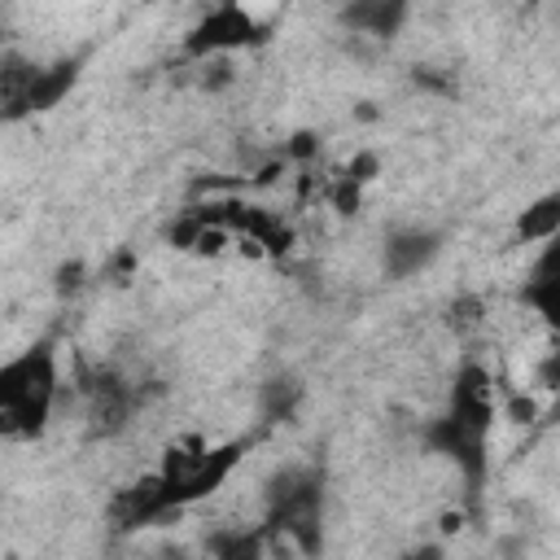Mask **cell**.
Masks as SVG:
<instances>
[{
	"label": "cell",
	"mask_w": 560,
	"mask_h": 560,
	"mask_svg": "<svg viewBox=\"0 0 560 560\" xmlns=\"http://www.w3.org/2000/svg\"><path fill=\"white\" fill-rule=\"evenodd\" d=\"M516 232H521V241H547V236H556V232H560V192L538 197V201L521 214Z\"/></svg>",
	"instance_id": "cell-7"
},
{
	"label": "cell",
	"mask_w": 560,
	"mask_h": 560,
	"mask_svg": "<svg viewBox=\"0 0 560 560\" xmlns=\"http://www.w3.org/2000/svg\"><path fill=\"white\" fill-rule=\"evenodd\" d=\"M232 464H236V446H214V451L210 446H188V451H171L162 459L158 477H162L171 503L179 508V503H188L197 494H210L228 477Z\"/></svg>",
	"instance_id": "cell-2"
},
{
	"label": "cell",
	"mask_w": 560,
	"mask_h": 560,
	"mask_svg": "<svg viewBox=\"0 0 560 560\" xmlns=\"http://www.w3.org/2000/svg\"><path fill=\"white\" fill-rule=\"evenodd\" d=\"M542 381L551 385V394H556V407H560V354H551V359H547V368H542Z\"/></svg>",
	"instance_id": "cell-8"
},
{
	"label": "cell",
	"mask_w": 560,
	"mask_h": 560,
	"mask_svg": "<svg viewBox=\"0 0 560 560\" xmlns=\"http://www.w3.org/2000/svg\"><path fill=\"white\" fill-rule=\"evenodd\" d=\"M407 13H411V0H350L341 22L372 39H389L407 22Z\"/></svg>",
	"instance_id": "cell-6"
},
{
	"label": "cell",
	"mask_w": 560,
	"mask_h": 560,
	"mask_svg": "<svg viewBox=\"0 0 560 560\" xmlns=\"http://www.w3.org/2000/svg\"><path fill=\"white\" fill-rule=\"evenodd\" d=\"M547 324H560V232L547 236L529 280H525V293H521Z\"/></svg>",
	"instance_id": "cell-4"
},
{
	"label": "cell",
	"mask_w": 560,
	"mask_h": 560,
	"mask_svg": "<svg viewBox=\"0 0 560 560\" xmlns=\"http://www.w3.org/2000/svg\"><path fill=\"white\" fill-rule=\"evenodd\" d=\"M57 398V359L52 346H31L26 354L0 368V420L4 433L31 438L44 429Z\"/></svg>",
	"instance_id": "cell-1"
},
{
	"label": "cell",
	"mask_w": 560,
	"mask_h": 560,
	"mask_svg": "<svg viewBox=\"0 0 560 560\" xmlns=\"http://www.w3.org/2000/svg\"><path fill=\"white\" fill-rule=\"evenodd\" d=\"M254 39H258L254 13H249L245 4H236V0H228V4L210 9V13L192 26L188 52H192V57H223V52H236V48H245V44H254Z\"/></svg>",
	"instance_id": "cell-3"
},
{
	"label": "cell",
	"mask_w": 560,
	"mask_h": 560,
	"mask_svg": "<svg viewBox=\"0 0 560 560\" xmlns=\"http://www.w3.org/2000/svg\"><path fill=\"white\" fill-rule=\"evenodd\" d=\"M438 258V232H420V228H402L385 241V271L407 280L420 267H429Z\"/></svg>",
	"instance_id": "cell-5"
}]
</instances>
